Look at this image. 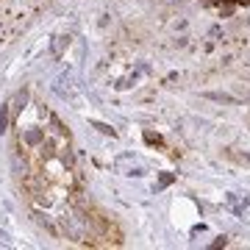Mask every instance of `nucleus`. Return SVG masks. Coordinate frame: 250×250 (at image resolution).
I'll return each instance as SVG.
<instances>
[{
	"label": "nucleus",
	"instance_id": "1",
	"mask_svg": "<svg viewBox=\"0 0 250 250\" xmlns=\"http://www.w3.org/2000/svg\"><path fill=\"white\" fill-rule=\"evenodd\" d=\"M22 142L28 147H39V145L45 142V128H28L25 134H22Z\"/></svg>",
	"mask_w": 250,
	"mask_h": 250
},
{
	"label": "nucleus",
	"instance_id": "2",
	"mask_svg": "<svg viewBox=\"0 0 250 250\" xmlns=\"http://www.w3.org/2000/svg\"><path fill=\"white\" fill-rule=\"evenodd\" d=\"M206 100H214V103H225V106H239V100L228 95V92H203Z\"/></svg>",
	"mask_w": 250,
	"mask_h": 250
},
{
	"label": "nucleus",
	"instance_id": "3",
	"mask_svg": "<svg viewBox=\"0 0 250 250\" xmlns=\"http://www.w3.org/2000/svg\"><path fill=\"white\" fill-rule=\"evenodd\" d=\"M9 125H11V106L3 103V106H0V136L9 134Z\"/></svg>",
	"mask_w": 250,
	"mask_h": 250
},
{
	"label": "nucleus",
	"instance_id": "4",
	"mask_svg": "<svg viewBox=\"0 0 250 250\" xmlns=\"http://www.w3.org/2000/svg\"><path fill=\"white\" fill-rule=\"evenodd\" d=\"M25 103H28V89H22V92H17V98H14V103H9L11 106V120L25 108Z\"/></svg>",
	"mask_w": 250,
	"mask_h": 250
},
{
	"label": "nucleus",
	"instance_id": "5",
	"mask_svg": "<svg viewBox=\"0 0 250 250\" xmlns=\"http://www.w3.org/2000/svg\"><path fill=\"white\" fill-rule=\"evenodd\" d=\"M67 45H70V34H62V36H56V42H53V47H50V53H53L56 59H59V56H62V50H64Z\"/></svg>",
	"mask_w": 250,
	"mask_h": 250
},
{
	"label": "nucleus",
	"instance_id": "6",
	"mask_svg": "<svg viewBox=\"0 0 250 250\" xmlns=\"http://www.w3.org/2000/svg\"><path fill=\"white\" fill-rule=\"evenodd\" d=\"M136 81H139V75H136V72H131V75H125V78L117 81V89H134Z\"/></svg>",
	"mask_w": 250,
	"mask_h": 250
},
{
	"label": "nucleus",
	"instance_id": "7",
	"mask_svg": "<svg viewBox=\"0 0 250 250\" xmlns=\"http://www.w3.org/2000/svg\"><path fill=\"white\" fill-rule=\"evenodd\" d=\"M92 128H98V131H100L103 136H117L114 128H111L108 123H100V120H92Z\"/></svg>",
	"mask_w": 250,
	"mask_h": 250
},
{
	"label": "nucleus",
	"instance_id": "8",
	"mask_svg": "<svg viewBox=\"0 0 250 250\" xmlns=\"http://www.w3.org/2000/svg\"><path fill=\"white\" fill-rule=\"evenodd\" d=\"M145 142L147 145H161V136L153 134V131H145Z\"/></svg>",
	"mask_w": 250,
	"mask_h": 250
},
{
	"label": "nucleus",
	"instance_id": "9",
	"mask_svg": "<svg viewBox=\"0 0 250 250\" xmlns=\"http://www.w3.org/2000/svg\"><path fill=\"white\" fill-rule=\"evenodd\" d=\"M187 45H189L187 36H178V39H175V47H187Z\"/></svg>",
	"mask_w": 250,
	"mask_h": 250
},
{
	"label": "nucleus",
	"instance_id": "10",
	"mask_svg": "<svg viewBox=\"0 0 250 250\" xmlns=\"http://www.w3.org/2000/svg\"><path fill=\"white\" fill-rule=\"evenodd\" d=\"M170 181H172V175H161V184H159V189H161V187H167Z\"/></svg>",
	"mask_w": 250,
	"mask_h": 250
}]
</instances>
